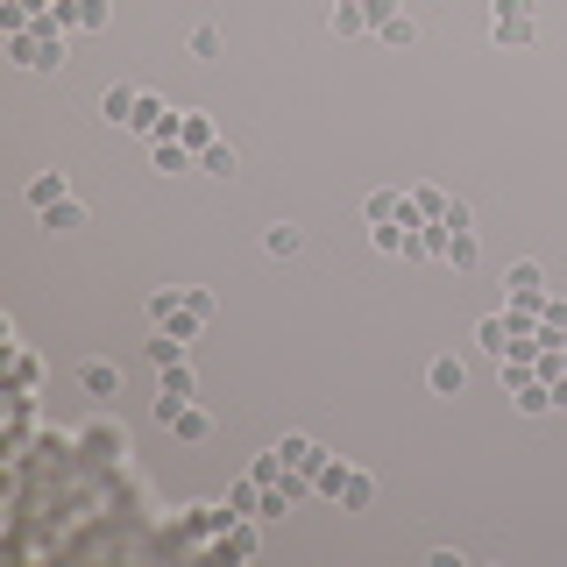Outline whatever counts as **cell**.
I'll list each match as a JSON object with an SVG mask.
<instances>
[{
	"instance_id": "cell-15",
	"label": "cell",
	"mask_w": 567,
	"mask_h": 567,
	"mask_svg": "<svg viewBox=\"0 0 567 567\" xmlns=\"http://www.w3.org/2000/svg\"><path fill=\"white\" fill-rule=\"evenodd\" d=\"M100 114H107L114 128H128V121H135V93H128V86H107V93H100Z\"/></svg>"
},
{
	"instance_id": "cell-35",
	"label": "cell",
	"mask_w": 567,
	"mask_h": 567,
	"mask_svg": "<svg viewBox=\"0 0 567 567\" xmlns=\"http://www.w3.org/2000/svg\"><path fill=\"white\" fill-rule=\"evenodd\" d=\"M525 8H532V0H525Z\"/></svg>"
},
{
	"instance_id": "cell-5",
	"label": "cell",
	"mask_w": 567,
	"mask_h": 567,
	"mask_svg": "<svg viewBox=\"0 0 567 567\" xmlns=\"http://www.w3.org/2000/svg\"><path fill=\"white\" fill-rule=\"evenodd\" d=\"M78 383H86V397H121V362H86V369H78Z\"/></svg>"
},
{
	"instance_id": "cell-33",
	"label": "cell",
	"mask_w": 567,
	"mask_h": 567,
	"mask_svg": "<svg viewBox=\"0 0 567 567\" xmlns=\"http://www.w3.org/2000/svg\"><path fill=\"white\" fill-rule=\"evenodd\" d=\"M334 8H362V0H334Z\"/></svg>"
},
{
	"instance_id": "cell-4",
	"label": "cell",
	"mask_w": 567,
	"mask_h": 567,
	"mask_svg": "<svg viewBox=\"0 0 567 567\" xmlns=\"http://www.w3.org/2000/svg\"><path fill=\"white\" fill-rule=\"evenodd\" d=\"M277 454H284L291 468H312V475L327 468V447H319V440H305V433H284V440H277Z\"/></svg>"
},
{
	"instance_id": "cell-10",
	"label": "cell",
	"mask_w": 567,
	"mask_h": 567,
	"mask_svg": "<svg viewBox=\"0 0 567 567\" xmlns=\"http://www.w3.org/2000/svg\"><path fill=\"white\" fill-rule=\"evenodd\" d=\"M86 220H93V213H86V199H57V206L43 213V227H50V234H78Z\"/></svg>"
},
{
	"instance_id": "cell-20",
	"label": "cell",
	"mask_w": 567,
	"mask_h": 567,
	"mask_svg": "<svg viewBox=\"0 0 567 567\" xmlns=\"http://www.w3.org/2000/svg\"><path fill=\"white\" fill-rule=\"evenodd\" d=\"M185 57H199V64H213V57H220V29H213V22H199V29L185 36Z\"/></svg>"
},
{
	"instance_id": "cell-13",
	"label": "cell",
	"mask_w": 567,
	"mask_h": 567,
	"mask_svg": "<svg viewBox=\"0 0 567 567\" xmlns=\"http://www.w3.org/2000/svg\"><path fill=\"white\" fill-rule=\"evenodd\" d=\"M227 511H234V518H256V511H263V482H256V475L234 482V490H227Z\"/></svg>"
},
{
	"instance_id": "cell-7",
	"label": "cell",
	"mask_w": 567,
	"mask_h": 567,
	"mask_svg": "<svg viewBox=\"0 0 567 567\" xmlns=\"http://www.w3.org/2000/svg\"><path fill=\"white\" fill-rule=\"evenodd\" d=\"M263 249H270L277 263H291V256L305 249V227H291V220H270V227H263Z\"/></svg>"
},
{
	"instance_id": "cell-22",
	"label": "cell",
	"mask_w": 567,
	"mask_h": 567,
	"mask_svg": "<svg viewBox=\"0 0 567 567\" xmlns=\"http://www.w3.org/2000/svg\"><path fill=\"white\" fill-rule=\"evenodd\" d=\"M171 312H185V284H164V291H149V319L164 327Z\"/></svg>"
},
{
	"instance_id": "cell-25",
	"label": "cell",
	"mask_w": 567,
	"mask_h": 567,
	"mask_svg": "<svg viewBox=\"0 0 567 567\" xmlns=\"http://www.w3.org/2000/svg\"><path fill=\"white\" fill-rule=\"evenodd\" d=\"M376 36H383L390 50H404V43H419V22H412V15H390V22H383Z\"/></svg>"
},
{
	"instance_id": "cell-21",
	"label": "cell",
	"mask_w": 567,
	"mask_h": 567,
	"mask_svg": "<svg viewBox=\"0 0 567 567\" xmlns=\"http://www.w3.org/2000/svg\"><path fill=\"white\" fill-rule=\"evenodd\" d=\"M504 291H546V270L525 256V263H511V270H504Z\"/></svg>"
},
{
	"instance_id": "cell-28",
	"label": "cell",
	"mask_w": 567,
	"mask_h": 567,
	"mask_svg": "<svg viewBox=\"0 0 567 567\" xmlns=\"http://www.w3.org/2000/svg\"><path fill=\"white\" fill-rule=\"evenodd\" d=\"M468 220H475V213H468V199H447V213H440V227H447V234H468Z\"/></svg>"
},
{
	"instance_id": "cell-18",
	"label": "cell",
	"mask_w": 567,
	"mask_h": 567,
	"mask_svg": "<svg viewBox=\"0 0 567 567\" xmlns=\"http://www.w3.org/2000/svg\"><path fill=\"white\" fill-rule=\"evenodd\" d=\"M511 397H518V412H525V419H539V412H553V383H539V376H532L525 390H511Z\"/></svg>"
},
{
	"instance_id": "cell-30",
	"label": "cell",
	"mask_w": 567,
	"mask_h": 567,
	"mask_svg": "<svg viewBox=\"0 0 567 567\" xmlns=\"http://www.w3.org/2000/svg\"><path fill=\"white\" fill-rule=\"evenodd\" d=\"M362 15H369V22L383 29V22H390V15H404V8H397V0H362Z\"/></svg>"
},
{
	"instance_id": "cell-31",
	"label": "cell",
	"mask_w": 567,
	"mask_h": 567,
	"mask_svg": "<svg viewBox=\"0 0 567 567\" xmlns=\"http://www.w3.org/2000/svg\"><path fill=\"white\" fill-rule=\"evenodd\" d=\"M185 305H192L199 319H213V291H199V284H185Z\"/></svg>"
},
{
	"instance_id": "cell-34",
	"label": "cell",
	"mask_w": 567,
	"mask_h": 567,
	"mask_svg": "<svg viewBox=\"0 0 567 567\" xmlns=\"http://www.w3.org/2000/svg\"><path fill=\"white\" fill-rule=\"evenodd\" d=\"M50 8H57V0H50Z\"/></svg>"
},
{
	"instance_id": "cell-19",
	"label": "cell",
	"mask_w": 567,
	"mask_h": 567,
	"mask_svg": "<svg viewBox=\"0 0 567 567\" xmlns=\"http://www.w3.org/2000/svg\"><path fill=\"white\" fill-rule=\"evenodd\" d=\"M475 256H482L475 249V227L468 234H447V249H440V263H454V270H475Z\"/></svg>"
},
{
	"instance_id": "cell-26",
	"label": "cell",
	"mask_w": 567,
	"mask_h": 567,
	"mask_svg": "<svg viewBox=\"0 0 567 567\" xmlns=\"http://www.w3.org/2000/svg\"><path fill=\"white\" fill-rule=\"evenodd\" d=\"M362 29H376L362 8H334V36H362Z\"/></svg>"
},
{
	"instance_id": "cell-14",
	"label": "cell",
	"mask_w": 567,
	"mask_h": 567,
	"mask_svg": "<svg viewBox=\"0 0 567 567\" xmlns=\"http://www.w3.org/2000/svg\"><path fill=\"white\" fill-rule=\"evenodd\" d=\"M475 341H482V348H490V355H497V362H504V355H511V341H518V334H511V319H482V327H475Z\"/></svg>"
},
{
	"instance_id": "cell-6",
	"label": "cell",
	"mask_w": 567,
	"mask_h": 567,
	"mask_svg": "<svg viewBox=\"0 0 567 567\" xmlns=\"http://www.w3.org/2000/svg\"><path fill=\"white\" fill-rule=\"evenodd\" d=\"M171 135H178L192 156H206V149L220 142V135H213V114H178V128H171Z\"/></svg>"
},
{
	"instance_id": "cell-9",
	"label": "cell",
	"mask_w": 567,
	"mask_h": 567,
	"mask_svg": "<svg viewBox=\"0 0 567 567\" xmlns=\"http://www.w3.org/2000/svg\"><path fill=\"white\" fill-rule=\"evenodd\" d=\"M57 199H71V185H64V171H36V178H29V206H36V213H50Z\"/></svg>"
},
{
	"instance_id": "cell-29",
	"label": "cell",
	"mask_w": 567,
	"mask_h": 567,
	"mask_svg": "<svg viewBox=\"0 0 567 567\" xmlns=\"http://www.w3.org/2000/svg\"><path fill=\"white\" fill-rule=\"evenodd\" d=\"M43 383V362L36 355H15V390H36Z\"/></svg>"
},
{
	"instance_id": "cell-11",
	"label": "cell",
	"mask_w": 567,
	"mask_h": 567,
	"mask_svg": "<svg viewBox=\"0 0 567 567\" xmlns=\"http://www.w3.org/2000/svg\"><path fill=\"white\" fill-rule=\"evenodd\" d=\"M362 213H369V227H376V220H404V227H412V206H404L397 192H369Z\"/></svg>"
},
{
	"instance_id": "cell-3",
	"label": "cell",
	"mask_w": 567,
	"mask_h": 567,
	"mask_svg": "<svg viewBox=\"0 0 567 567\" xmlns=\"http://www.w3.org/2000/svg\"><path fill=\"white\" fill-rule=\"evenodd\" d=\"M461 383H468V369H461L454 355H433V362H426V390H433V397H461Z\"/></svg>"
},
{
	"instance_id": "cell-16",
	"label": "cell",
	"mask_w": 567,
	"mask_h": 567,
	"mask_svg": "<svg viewBox=\"0 0 567 567\" xmlns=\"http://www.w3.org/2000/svg\"><path fill=\"white\" fill-rule=\"evenodd\" d=\"M199 171H206V178H234V171H241V156H234V142H213V149L199 156Z\"/></svg>"
},
{
	"instance_id": "cell-24",
	"label": "cell",
	"mask_w": 567,
	"mask_h": 567,
	"mask_svg": "<svg viewBox=\"0 0 567 567\" xmlns=\"http://www.w3.org/2000/svg\"><path fill=\"white\" fill-rule=\"evenodd\" d=\"M412 213H426V227H440V213H447V192H440V185H419V192H412Z\"/></svg>"
},
{
	"instance_id": "cell-32",
	"label": "cell",
	"mask_w": 567,
	"mask_h": 567,
	"mask_svg": "<svg viewBox=\"0 0 567 567\" xmlns=\"http://www.w3.org/2000/svg\"><path fill=\"white\" fill-rule=\"evenodd\" d=\"M553 412H567V369L553 376Z\"/></svg>"
},
{
	"instance_id": "cell-27",
	"label": "cell",
	"mask_w": 567,
	"mask_h": 567,
	"mask_svg": "<svg viewBox=\"0 0 567 567\" xmlns=\"http://www.w3.org/2000/svg\"><path fill=\"white\" fill-rule=\"evenodd\" d=\"M341 482H348V461H327L319 468V497H341Z\"/></svg>"
},
{
	"instance_id": "cell-12",
	"label": "cell",
	"mask_w": 567,
	"mask_h": 567,
	"mask_svg": "<svg viewBox=\"0 0 567 567\" xmlns=\"http://www.w3.org/2000/svg\"><path fill=\"white\" fill-rule=\"evenodd\" d=\"M149 156H156V171H171V178H178V171H192V149H185L178 135H164V142H156Z\"/></svg>"
},
{
	"instance_id": "cell-2",
	"label": "cell",
	"mask_w": 567,
	"mask_h": 567,
	"mask_svg": "<svg viewBox=\"0 0 567 567\" xmlns=\"http://www.w3.org/2000/svg\"><path fill=\"white\" fill-rule=\"evenodd\" d=\"M185 404H192V369H185V362H171V369H164V383H156V404H149V412L171 426V419L185 412Z\"/></svg>"
},
{
	"instance_id": "cell-23",
	"label": "cell",
	"mask_w": 567,
	"mask_h": 567,
	"mask_svg": "<svg viewBox=\"0 0 567 567\" xmlns=\"http://www.w3.org/2000/svg\"><path fill=\"white\" fill-rule=\"evenodd\" d=\"M171 433H178V440H206V433H213V419L199 412V404H185V412L171 419Z\"/></svg>"
},
{
	"instance_id": "cell-1",
	"label": "cell",
	"mask_w": 567,
	"mask_h": 567,
	"mask_svg": "<svg viewBox=\"0 0 567 567\" xmlns=\"http://www.w3.org/2000/svg\"><path fill=\"white\" fill-rule=\"evenodd\" d=\"M539 36V22H532V8L525 0H497V22H490V43H504V50H525Z\"/></svg>"
},
{
	"instance_id": "cell-17",
	"label": "cell",
	"mask_w": 567,
	"mask_h": 567,
	"mask_svg": "<svg viewBox=\"0 0 567 567\" xmlns=\"http://www.w3.org/2000/svg\"><path fill=\"white\" fill-rule=\"evenodd\" d=\"M185 348H192V341H178L171 327H156V341H149V362H156V369H171V362H185Z\"/></svg>"
},
{
	"instance_id": "cell-8",
	"label": "cell",
	"mask_w": 567,
	"mask_h": 567,
	"mask_svg": "<svg viewBox=\"0 0 567 567\" xmlns=\"http://www.w3.org/2000/svg\"><path fill=\"white\" fill-rule=\"evenodd\" d=\"M334 504H341V511H369V504H376V475H369V468H348V482H341Z\"/></svg>"
}]
</instances>
